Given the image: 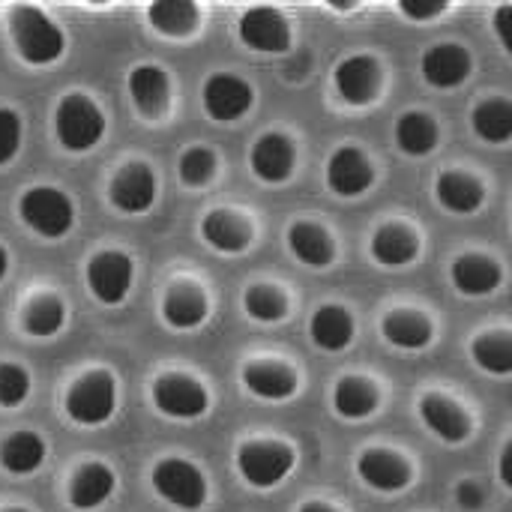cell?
Wrapping results in <instances>:
<instances>
[{
  "label": "cell",
  "instance_id": "obj_38",
  "mask_svg": "<svg viewBox=\"0 0 512 512\" xmlns=\"http://www.w3.org/2000/svg\"><path fill=\"white\" fill-rule=\"evenodd\" d=\"M30 393V378L21 366L15 363H3L0 366V405L3 408H15L27 399Z\"/></svg>",
  "mask_w": 512,
  "mask_h": 512
},
{
  "label": "cell",
  "instance_id": "obj_6",
  "mask_svg": "<svg viewBox=\"0 0 512 512\" xmlns=\"http://www.w3.org/2000/svg\"><path fill=\"white\" fill-rule=\"evenodd\" d=\"M243 480L255 489H273L294 468V453L285 444H246L237 456Z\"/></svg>",
  "mask_w": 512,
  "mask_h": 512
},
{
  "label": "cell",
  "instance_id": "obj_7",
  "mask_svg": "<svg viewBox=\"0 0 512 512\" xmlns=\"http://www.w3.org/2000/svg\"><path fill=\"white\" fill-rule=\"evenodd\" d=\"M87 285L93 297L105 306L126 300L132 285V261L123 252H99L87 264Z\"/></svg>",
  "mask_w": 512,
  "mask_h": 512
},
{
  "label": "cell",
  "instance_id": "obj_31",
  "mask_svg": "<svg viewBox=\"0 0 512 512\" xmlns=\"http://www.w3.org/2000/svg\"><path fill=\"white\" fill-rule=\"evenodd\" d=\"M474 132L489 144H507L512 138V105L507 99H486L474 108Z\"/></svg>",
  "mask_w": 512,
  "mask_h": 512
},
{
  "label": "cell",
  "instance_id": "obj_29",
  "mask_svg": "<svg viewBox=\"0 0 512 512\" xmlns=\"http://www.w3.org/2000/svg\"><path fill=\"white\" fill-rule=\"evenodd\" d=\"M438 201L447 210L468 216V213L480 210V204H483V186L474 177H468V174L450 171V174H444L438 180Z\"/></svg>",
  "mask_w": 512,
  "mask_h": 512
},
{
  "label": "cell",
  "instance_id": "obj_3",
  "mask_svg": "<svg viewBox=\"0 0 512 512\" xmlns=\"http://www.w3.org/2000/svg\"><path fill=\"white\" fill-rule=\"evenodd\" d=\"M57 138L66 150H90L93 144H99L102 132H105V117L102 111L81 93H69L60 105H57Z\"/></svg>",
  "mask_w": 512,
  "mask_h": 512
},
{
  "label": "cell",
  "instance_id": "obj_20",
  "mask_svg": "<svg viewBox=\"0 0 512 512\" xmlns=\"http://www.w3.org/2000/svg\"><path fill=\"white\" fill-rule=\"evenodd\" d=\"M129 93L147 117H159L168 108V78L159 66H138L129 75Z\"/></svg>",
  "mask_w": 512,
  "mask_h": 512
},
{
  "label": "cell",
  "instance_id": "obj_41",
  "mask_svg": "<svg viewBox=\"0 0 512 512\" xmlns=\"http://www.w3.org/2000/svg\"><path fill=\"white\" fill-rule=\"evenodd\" d=\"M456 498H459V504H462L465 510H480V507H483V489H480L477 483H462V486L456 489Z\"/></svg>",
  "mask_w": 512,
  "mask_h": 512
},
{
  "label": "cell",
  "instance_id": "obj_11",
  "mask_svg": "<svg viewBox=\"0 0 512 512\" xmlns=\"http://www.w3.org/2000/svg\"><path fill=\"white\" fill-rule=\"evenodd\" d=\"M111 204L123 213H144L153 198H156V180L153 171L141 162H132L126 168L117 171V177L111 180Z\"/></svg>",
  "mask_w": 512,
  "mask_h": 512
},
{
  "label": "cell",
  "instance_id": "obj_40",
  "mask_svg": "<svg viewBox=\"0 0 512 512\" xmlns=\"http://www.w3.org/2000/svg\"><path fill=\"white\" fill-rule=\"evenodd\" d=\"M399 9L408 15V18H417V21H426V18H435L447 9V3L435 0V3H411V0H402Z\"/></svg>",
  "mask_w": 512,
  "mask_h": 512
},
{
  "label": "cell",
  "instance_id": "obj_2",
  "mask_svg": "<svg viewBox=\"0 0 512 512\" xmlns=\"http://www.w3.org/2000/svg\"><path fill=\"white\" fill-rule=\"evenodd\" d=\"M18 213H21L27 228H33L42 237H51V240L69 234V228L75 222L72 201L60 189H54V186L27 189L21 195V201H18Z\"/></svg>",
  "mask_w": 512,
  "mask_h": 512
},
{
  "label": "cell",
  "instance_id": "obj_22",
  "mask_svg": "<svg viewBox=\"0 0 512 512\" xmlns=\"http://www.w3.org/2000/svg\"><path fill=\"white\" fill-rule=\"evenodd\" d=\"M114 492V474L105 465H84L69 486V501L75 510H93Z\"/></svg>",
  "mask_w": 512,
  "mask_h": 512
},
{
  "label": "cell",
  "instance_id": "obj_15",
  "mask_svg": "<svg viewBox=\"0 0 512 512\" xmlns=\"http://www.w3.org/2000/svg\"><path fill=\"white\" fill-rule=\"evenodd\" d=\"M252 171L267 183H285L294 171V144L288 135L267 132L252 147Z\"/></svg>",
  "mask_w": 512,
  "mask_h": 512
},
{
  "label": "cell",
  "instance_id": "obj_36",
  "mask_svg": "<svg viewBox=\"0 0 512 512\" xmlns=\"http://www.w3.org/2000/svg\"><path fill=\"white\" fill-rule=\"evenodd\" d=\"M246 312H249L255 321L270 324V321H282L285 312H288V306H285V297H282L276 288H270V285H255V288L246 291Z\"/></svg>",
  "mask_w": 512,
  "mask_h": 512
},
{
  "label": "cell",
  "instance_id": "obj_12",
  "mask_svg": "<svg viewBox=\"0 0 512 512\" xmlns=\"http://www.w3.org/2000/svg\"><path fill=\"white\" fill-rule=\"evenodd\" d=\"M378 84V63L366 54H354L336 66V90L348 105H369L378 93Z\"/></svg>",
  "mask_w": 512,
  "mask_h": 512
},
{
  "label": "cell",
  "instance_id": "obj_10",
  "mask_svg": "<svg viewBox=\"0 0 512 512\" xmlns=\"http://www.w3.org/2000/svg\"><path fill=\"white\" fill-rule=\"evenodd\" d=\"M240 39L255 51H285L291 45V30L279 9L255 6L240 18Z\"/></svg>",
  "mask_w": 512,
  "mask_h": 512
},
{
  "label": "cell",
  "instance_id": "obj_32",
  "mask_svg": "<svg viewBox=\"0 0 512 512\" xmlns=\"http://www.w3.org/2000/svg\"><path fill=\"white\" fill-rule=\"evenodd\" d=\"M150 24L165 36H186L198 24V6L189 0H159L150 6Z\"/></svg>",
  "mask_w": 512,
  "mask_h": 512
},
{
  "label": "cell",
  "instance_id": "obj_46",
  "mask_svg": "<svg viewBox=\"0 0 512 512\" xmlns=\"http://www.w3.org/2000/svg\"><path fill=\"white\" fill-rule=\"evenodd\" d=\"M6 512H24V510H6Z\"/></svg>",
  "mask_w": 512,
  "mask_h": 512
},
{
  "label": "cell",
  "instance_id": "obj_27",
  "mask_svg": "<svg viewBox=\"0 0 512 512\" xmlns=\"http://www.w3.org/2000/svg\"><path fill=\"white\" fill-rule=\"evenodd\" d=\"M384 336L390 345L396 348H405V351H420L432 342V324L417 315V312H393L384 318Z\"/></svg>",
  "mask_w": 512,
  "mask_h": 512
},
{
  "label": "cell",
  "instance_id": "obj_34",
  "mask_svg": "<svg viewBox=\"0 0 512 512\" xmlns=\"http://www.w3.org/2000/svg\"><path fill=\"white\" fill-rule=\"evenodd\" d=\"M471 354H474L477 366L492 372V375H510L512 372V336L507 330L483 333L474 342Z\"/></svg>",
  "mask_w": 512,
  "mask_h": 512
},
{
  "label": "cell",
  "instance_id": "obj_25",
  "mask_svg": "<svg viewBox=\"0 0 512 512\" xmlns=\"http://www.w3.org/2000/svg\"><path fill=\"white\" fill-rule=\"evenodd\" d=\"M45 462V441L33 432H18L0 444V465L9 474H33Z\"/></svg>",
  "mask_w": 512,
  "mask_h": 512
},
{
  "label": "cell",
  "instance_id": "obj_28",
  "mask_svg": "<svg viewBox=\"0 0 512 512\" xmlns=\"http://www.w3.org/2000/svg\"><path fill=\"white\" fill-rule=\"evenodd\" d=\"M333 405L342 417L348 420H363L369 417L375 408H378V390L366 381V378H342L336 384V393H333Z\"/></svg>",
  "mask_w": 512,
  "mask_h": 512
},
{
  "label": "cell",
  "instance_id": "obj_4",
  "mask_svg": "<svg viewBox=\"0 0 512 512\" xmlns=\"http://www.w3.org/2000/svg\"><path fill=\"white\" fill-rule=\"evenodd\" d=\"M117 387L108 372H90L78 378L66 393V414L78 426H99L114 414Z\"/></svg>",
  "mask_w": 512,
  "mask_h": 512
},
{
  "label": "cell",
  "instance_id": "obj_14",
  "mask_svg": "<svg viewBox=\"0 0 512 512\" xmlns=\"http://www.w3.org/2000/svg\"><path fill=\"white\" fill-rule=\"evenodd\" d=\"M471 75V54L462 45H435L423 54V78L432 87L450 90L459 87Z\"/></svg>",
  "mask_w": 512,
  "mask_h": 512
},
{
  "label": "cell",
  "instance_id": "obj_44",
  "mask_svg": "<svg viewBox=\"0 0 512 512\" xmlns=\"http://www.w3.org/2000/svg\"><path fill=\"white\" fill-rule=\"evenodd\" d=\"M6 267H9V258H6V252L0 249V279L6 276Z\"/></svg>",
  "mask_w": 512,
  "mask_h": 512
},
{
  "label": "cell",
  "instance_id": "obj_23",
  "mask_svg": "<svg viewBox=\"0 0 512 512\" xmlns=\"http://www.w3.org/2000/svg\"><path fill=\"white\" fill-rule=\"evenodd\" d=\"M243 384H246L255 396L270 399V402L291 399L294 390H297V378H294L285 366H276V363H255V366H246Z\"/></svg>",
  "mask_w": 512,
  "mask_h": 512
},
{
  "label": "cell",
  "instance_id": "obj_26",
  "mask_svg": "<svg viewBox=\"0 0 512 512\" xmlns=\"http://www.w3.org/2000/svg\"><path fill=\"white\" fill-rule=\"evenodd\" d=\"M372 255L384 267H402L417 258V237L402 225H384L372 237Z\"/></svg>",
  "mask_w": 512,
  "mask_h": 512
},
{
  "label": "cell",
  "instance_id": "obj_42",
  "mask_svg": "<svg viewBox=\"0 0 512 512\" xmlns=\"http://www.w3.org/2000/svg\"><path fill=\"white\" fill-rule=\"evenodd\" d=\"M510 24H512V6L510 3H504V6L498 9V15H495V30H498V36H501V45H504V48H512Z\"/></svg>",
  "mask_w": 512,
  "mask_h": 512
},
{
  "label": "cell",
  "instance_id": "obj_13",
  "mask_svg": "<svg viewBox=\"0 0 512 512\" xmlns=\"http://www.w3.org/2000/svg\"><path fill=\"white\" fill-rule=\"evenodd\" d=\"M375 171L372 162L357 147H342L327 162V183L336 195H360L372 186Z\"/></svg>",
  "mask_w": 512,
  "mask_h": 512
},
{
  "label": "cell",
  "instance_id": "obj_37",
  "mask_svg": "<svg viewBox=\"0 0 512 512\" xmlns=\"http://www.w3.org/2000/svg\"><path fill=\"white\" fill-rule=\"evenodd\" d=\"M216 174V156L207 147H192L183 153L180 159V177L189 186H204L210 183V177Z\"/></svg>",
  "mask_w": 512,
  "mask_h": 512
},
{
  "label": "cell",
  "instance_id": "obj_5",
  "mask_svg": "<svg viewBox=\"0 0 512 512\" xmlns=\"http://www.w3.org/2000/svg\"><path fill=\"white\" fill-rule=\"evenodd\" d=\"M153 489L180 510H198L207 498L204 477L195 465L183 459H165L153 471Z\"/></svg>",
  "mask_w": 512,
  "mask_h": 512
},
{
  "label": "cell",
  "instance_id": "obj_24",
  "mask_svg": "<svg viewBox=\"0 0 512 512\" xmlns=\"http://www.w3.org/2000/svg\"><path fill=\"white\" fill-rule=\"evenodd\" d=\"M204 237L213 249L219 252H228V255H237L249 246L252 240V231L246 222H240L234 213L228 210H213L207 219H204Z\"/></svg>",
  "mask_w": 512,
  "mask_h": 512
},
{
  "label": "cell",
  "instance_id": "obj_19",
  "mask_svg": "<svg viewBox=\"0 0 512 512\" xmlns=\"http://www.w3.org/2000/svg\"><path fill=\"white\" fill-rule=\"evenodd\" d=\"M309 336L324 351H342L354 339V318L342 306H321L309 321Z\"/></svg>",
  "mask_w": 512,
  "mask_h": 512
},
{
  "label": "cell",
  "instance_id": "obj_45",
  "mask_svg": "<svg viewBox=\"0 0 512 512\" xmlns=\"http://www.w3.org/2000/svg\"><path fill=\"white\" fill-rule=\"evenodd\" d=\"M300 512H333V510H327V507H321V504H306Z\"/></svg>",
  "mask_w": 512,
  "mask_h": 512
},
{
  "label": "cell",
  "instance_id": "obj_35",
  "mask_svg": "<svg viewBox=\"0 0 512 512\" xmlns=\"http://www.w3.org/2000/svg\"><path fill=\"white\" fill-rule=\"evenodd\" d=\"M63 318H66L63 303L54 300V297H42V300H33V303L27 306V312H24V327H27V333H33V336H51V333H57V330L63 327Z\"/></svg>",
  "mask_w": 512,
  "mask_h": 512
},
{
  "label": "cell",
  "instance_id": "obj_39",
  "mask_svg": "<svg viewBox=\"0 0 512 512\" xmlns=\"http://www.w3.org/2000/svg\"><path fill=\"white\" fill-rule=\"evenodd\" d=\"M21 147V120L15 111L0 108V165L9 162Z\"/></svg>",
  "mask_w": 512,
  "mask_h": 512
},
{
  "label": "cell",
  "instance_id": "obj_18",
  "mask_svg": "<svg viewBox=\"0 0 512 512\" xmlns=\"http://www.w3.org/2000/svg\"><path fill=\"white\" fill-rule=\"evenodd\" d=\"M450 276H453V285L468 297L492 294L501 285V267L486 255H462V258H456Z\"/></svg>",
  "mask_w": 512,
  "mask_h": 512
},
{
  "label": "cell",
  "instance_id": "obj_33",
  "mask_svg": "<svg viewBox=\"0 0 512 512\" xmlns=\"http://www.w3.org/2000/svg\"><path fill=\"white\" fill-rule=\"evenodd\" d=\"M396 141L405 153L411 156H426L435 150L438 144V126L429 114H420V111H411L399 120L396 126Z\"/></svg>",
  "mask_w": 512,
  "mask_h": 512
},
{
  "label": "cell",
  "instance_id": "obj_16",
  "mask_svg": "<svg viewBox=\"0 0 512 512\" xmlns=\"http://www.w3.org/2000/svg\"><path fill=\"white\" fill-rule=\"evenodd\" d=\"M357 474L366 486L378 492H402L411 483L408 465L390 450H366L357 459Z\"/></svg>",
  "mask_w": 512,
  "mask_h": 512
},
{
  "label": "cell",
  "instance_id": "obj_43",
  "mask_svg": "<svg viewBox=\"0 0 512 512\" xmlns=\"http://www.w3.org/2000/svg\"><path fill=\"white\" fill-rule=\"evenodd\" d=\"M510 459H512V444L504 447V453H501V483L510 489L512 486V474H510Z\"/></svg>",
  "mask_w": 512,
  "mask_h": 512
},
{
  "label": "cell",
  "instance_id": "obj_30",
  "mask_svg": "<svg viewBox=\"0 0 512 512\" xmlns=\"http://www.w3.org/2000/svg\"><path fill=\"white\" fill-rule=\"evenodd\" d=\"M288 246L309 267H327L333 261V243H330L327 231L318 225H309V222L294 225L288 231Z\"/></svg>",
  "mask_w": 512,
  "mask_h": 512
},
{
  "label": "cell",
  "instance_id": "obj_8",
  "mask_svg": "<svg viewBox=\"0 0 512 512\" xmlns=\"http://www.w3.org/2000/svg\"><path fill=\"white\" fill-rule=\"evenodd\" d=\"M156 408L177 420H195L207 411L204 387L189 375H162L153 387Z\"/></svg>",
  "mask_w": 512,
  "mask_h": 512
},
{
  "label": "cell",
  "instance_id": "obj_1",
  "mask_svg": "<svg viewBox=\"0 0 512 512\" xmlns=\"http://www.w3.org/2000/svg\"><path fill=\"white\" fill-rule=\"evenodd\" d=\"M12 39L18 54L33 66L54 63L63 54V30L39 6L12 9Z\"/></svg>",
  "mask_w": 512,
  "mask_h": 512
},
{
  "label": "cell",
  "instance_id": "obj_21",
  "mask_svg": "<svg viewBox=\"0 0 512 512\" xmlns=\"http://www.w3.org/2000/svg\"><path fill=\"white\" fill-rule=\"evenodd\" d=\"M162 315L174 330H192L207 318V300L195 285H174L165 294Z\"/></svg>",
  "mask_w": 512,
  "mask_h": 512
},
{
  "label": "cell",
  "instance_id": "obj_9",
  "mask_svg": "<svg viewBox=\"0 0 512 512\" xmlns=\"http://www.w3.org/2000/svg\"><path fill=\"white\" fill-rule=\"evenodd\" d=\"M204 108L213 120L231 123L252 108V87L237 75L219 72L204 84Z\"/></svg>",
  "mask_w": 512,
  "mask_h": 512
},
{
  "label": "cell",
  "instance_id": "obj_17",
  "mask_svg": "<svg viewBox=\"0 0 512 512\" xmlns=\"http://www.w3.org/2000/svg\"><path fill=\"white\" fill-rule=\"evenodd\" d=\"M420 417L429 426V432H435L447 444H462L471 435V423L462 414V408L444 396H426L420 402Z\"/></svg>",
  "mask_w": 512,
  "mask_h": 512
}]
</instances>
